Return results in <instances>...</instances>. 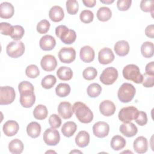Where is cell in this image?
I'll return each instance as SVG.
<instances>
[{"mask_svg":"<svg viewBox=\"0 0 154 154\" xmlns=\"http://www.w3.org/2000/svg\"><path fill=\"white\" fill-rule=\"evenodd\" d=\"M73 111L78 120L82 123H89L93 119V112L83 102H75L73 105Z\"/></svg>","mask_w":154,"mask_h":154,"instance_id":"obj_1","label":"cell"},{"mask_svg":"<svg viewBox=\"0 0 154 154\" xmlns=\"http://www.w3.org/2000/svg\"><path fill=\"white\" fill-rule=\"evenodd\" d=\"M55 34L60 38L63 43L72 44L76 38V34L73 29H69L65 25H59L55 28Z\"/></svg>","mask_w":154,"mask_h":154,"instance_id":"obj_2","label":"cell"},{"mask_svg":"<svg viewBox=\"0 0 154 154\" xmlns=\"http://www.w3.org/2000/svg\"><path fill=\"white\" fill-rule=\"evenodd\" d=\"M123 77L136 84H140L143 81V75L141 74L139 67L135 64H128L123 69Z\"/></svg>","mask_w":154,"mask_h":154,"instance_id":"obj_3","label":"cell"},{"mask_svg":"<svg viewBox=\"0 0 154 154\" xmlns=\"http://www.w3.org/2000/svg\"><path fill=\"white\" fill-rule=\"evenodd\" d=\"M135 91V88L133 85L129 83H123L118 90L117 96L120 102L127 103L133 99Z\"/></svg>","mask_w":154,"mask_h":154,"instance_id":"obj_4","label":"cell"},{"mask_svg":"<svg viewBox=\"0 0 154 154\" xmlns=\"http://www.w3.org/2000/svg\"><path fill=\"white\" fill-rule=\"evenodd\" d=\"M6 52L7 55L11 57L16 58L22 56L25 52V45L20 41H13L7 46Z\"/></svg>","mask_w":154,"mask_h":154,"instance_id":"obj_5","label":"cell"},{"mask_svg":"<svg viewBox=\"0 0 154 154\" xmlns=\"http://www.w3.org/2000/svg\"><path fill=\"white\" fill-rule=\"evenodd\" d=\"M139 111L137 108L133 106H126L122 108L119 112V119L123 123L131 122L135 120L138 114Z\"/></svg>","mask_w":154,"mask_h":154,"instance_id":"obj_6","label":"cell"},{"mask_svg":"<svg viewBox=\"0 0 154 154\" xmlns=\"http://www.w3.org/2000/svg\"><path fill=\"white\" fill-rule=\"evenodd\" d=\"M14 89L10 86L0 87V105H6L11 103L15 99Z\"/></svg>","mask_w":154,"mask_h":154,"instance_id":"obj_7","label":"cell"},{"mask_svg":"<svg viewBox=\"0 0 154 154\" xmlns=\"http://www.w3.org/2000/svg\"><path fill=\"white\" fill-rule=\"evenodd\" d=\"M118 78V71L113 67L105 69L100 76V81L105 85L112 84Z\"/></svg>","mask_w":154,"mask_h":154,"instance_id":"obj_8","label":"cell"},{"mask_svg":"<svg viewBox=\"0 0 154 154\" xmlns=\"http://www.w3.org/2000/svg\"><path fill=\"white\" fill-rule=\"evenodd\" d=\"M60 140V133L58 130L54 128H48L43 134V140L48 146H56L59 143Z\"/></svg>","mask_w":154,"mask_h":154,"instance_id":"obj_9","label":"cell"},{"mask_svg":"<svg viewBox=\"0 0 154 154\" xmlns=\"http://www.w3.org/2000/svg\"><path fill=\"white\" fill-rule=\"evenodd\" d=\"M58 58L62 63H72L76 58V51L72 47L62 48L58 52Z\"/></svg>","mask_w":154,"mask_h":154,"instance_id":"obj_10","label":"cell"},{"mask_svg":"<svg viewBox=\"0 0 154 154\" xmlns=\"http://www.w3.org/2000/svg\"><path fill=\"white\" fill-rule=\"evenodd\" d=\"M109 126L105 122H97L93 126V132L94 135L98 138H104L108 135Z\"/></svg>","mask_w":154,"mask_h":154,"instance_id":"obj_11","label":"cell"},{"mask_svg":"<svg viewBox=\"0 0 154 154\" xmlns=\"http://www.w3.org/2000/svg\"><path fill=\"white\" fill-rule=\"evenodd\" d=\"M40 65L44 70L51 72L55 69L57 66V61L54 56L52 55H46L42 57Z\"/></svg>","mask_w":154,"mask_h":154,"instance_id":"obj_12","label":"cell"},{"mask_svg":"<svg viewBox=\"0 0 154 154\" xmlns=\"http://www.w3.org/2000/svg\"><path fill=\"white\" fill-rule=\"evenodd\" d=\"M114 55L112 51L108 48H103L98 53V61L102 64H108L114 60Z\"/></svg>","mask_w":154,"mask_h":154,"instance_id":"obj_13","label":"cell"},{"mask_svg":"<svg viewBox=\"0 0 154 154\" xmlns=\"http://www.w3.org/2000/svg\"><path fill=\"white\" fill-rule=\"evenodd\" d=\"M35 101V96L33 91H28L20 93V103L24 108L31 107Z\"/></svg>","mask_w":154,"mask_h":154,"instance_id":"obj_14","label":"cell"},{"mask_svg":"<svg viewBox=\"0 0 154 154\" xmlns=\"http://www.w3.org/2000/svg\"><path fill=\"white\" fill-rule=\"evenodd\" d=\"M58 112L63 119H69L73 115V106L70 102H61L58 106Z\"/></svg>","mask_w":154,"mask_h":154,"instance_id":"obj_15","label":"cell"},{"mask_svg":"<svg viewBox=\"0 0 154 154\" xmlns=\"http://www.w3.org/2000/svg\"><path fill=\"white\" fill-rule=\"evenodd\" d=\"M116 109L114 103L109 100H105L99 105V111L100 113L106 117L113 115L115 112Z\"/></svg>","mask_w":154,"mask_h":154,"instance_id":"obj_16","label":"cell"},{"mask_svg":"<svg viewBox=\"0 0 154 154\" xmlns=\"http://www.w3.org/2000/svg\"><path fill=\"white\" fill-rule=\"evenodd\" d=\"M40 48L43 51H51L56 45V40L52 35H45L40 40Z\"/></svg>","mask_w":154,"mask_h":154,"instance_id":"obj_17","label":"cell"},{"mask_svg":"<svg viewBox=\"0 0 154 154\" xmlns=\"http://www.w3.org/2000/svg\"><path fill=\"white\" fill-rule=\"evenodd\" d=\"M19 129V126L14 120H8L6 122L2 128L3 132L8 137H11L16 135Z\"/></svg>","mask_w":154,"mask_h":154,"instance_id":"obj_18","label":"cell"},{"mask_svg":"<svg viewBox=\"0 0 154 154\" xmlns=\"http://www.w3.org/2000/svg\"><path fill=\"white\" fill-rule=\"evenodd\" d=\"M120 132L127 137H132L138 132L137 127L131 122L123 123L120 126Z\"/></svg>","mask_w":154,"mask_h":154,"instance_id":"obj_19","label":"cell"},{"mask_svg":"<svg viewBox=\"0 0 154 154\" xmlns=\"http://www.w3.org/2000/svg\"><path fill=\"white\" fill-rule=\"evenodd\" d=\"M134 150L138 153H144L148 149V142L146 138L143 136L137 137L134 141Z\"/></svg>","mask_w":154,"mask_h":154,"instance_id":"obj_20","label":"cell"},{"mask_svg":"<svg viewBox=\"0 0 154 154\" xmlns=\"http://www.w3.org/2000/svg\"><path fill=\"white\" fill-rule=\"evenodd\" d=\"M94 51L89 46H83L79 52V56L81 60L85 63H90L94 60Z\"/></svg>","mask_w":154,"mask_h":154,"instance_id":"obj_21","label":"cell"},{"mask_svg":"<svg viewBox=\"0 0 154 154\" xmlns=\"http://www.w3.org/2000/svg\"><path fill=\"white\" fill-rule=\"evenodd\" d=\"M14 13L13 5L8 2H4L0 4V17L3 19L11 18Z\"/></svg>","mask_w":154,"mask_h":154,"instance_id":"obj_22","label":"cell"},{"mask_svg":"<svg viewBox=\"0 0 154 154\" xmlns=\"http://www.w3.org/2000/svg\"><path fill=\"white\" fill-rule=\"evenodd\" d=\"M49 16L51 20L54 22H60L64 17L63 9L58 5L53 6L49 10Z\"/></svg>","mask_w":154,"mask_h":154,"instance_id":"obj_23","label":"cell"},{"mask_svg":"<svg viewBox=\"0 0 154 154\" xmlns=\"http://www.w3.org/2000/svg\"><path fill=\"white\" fill-rule=\"evenodd\" d=\"M114 51L117 55L120 57L126 55L129 51V45L126 40L118 41L114 45Z\"/></svg>","mask_w":154,"mask_h":154,"instance_id":"obj_24","label":"cell"},{"mask_svg":"<svg viewBox=\"0 0 154 154\" xmlns=\"http://www.w3.org/2000/svg\"><path fill=\"white\" fill-rule=\"evenodd\" d=\"M89 142L90 135L87 131H79L75 137V143L80 147H86L89 144Z\"/></svg>","mask_w":154,"mask_h":154,"instance_id":"obj_25","label":"cell"},{"mask_svg":"<svg viewBox=\"0 0 154 154\" xmlns=\"http://www.w3.org/2000/svg\"><path fill=\"white\" fill-rule=\"evenodd\" d=\"M26 132L31 138H37L41 133L40 125L36 122H31L26 127Z\"/></svg>","mask_w":154,"mask_h":154,"instance_id":"obj_26","label":"cell"},{"mask_svg":"<svg viewBox=\"0 0 154 154\" xmlns=\"http://www.w3.org/2000/svg\"><path fill=\"white\" fill-rule=\"evenodd\" d=\"M76 129V124L73 122L69 121L63 124L61 128V132L65 137H70L75 134Z\"/></svg>","mask_w":154,"mask_h":154,"instance_id":"obj_27","label":"cell"},{"mask_svg":"<svg viewBox=\"0 0 154 154\" xmlns=\"http://www.w3.org/2000/svg\"><path fill=\"white\" fill-rule=\"evenodd\" d=\"M24 146L21 140L16 138L11 140L8 144V150L13 154H19L23 152Z\"/></svg>","mask_w":154,"mask_h":154,"instance_id":"obj_28","label":"cell"},{"mask_svg":"<svg viewBox=\"0 0 154 154\" xmlns=\"http://www.w3.org/2000/svg\"><path fill=\"white\" fill-rule=\"evenodd\" d=\"M57 75L62 81H69L72 78L73 72L70 67L62 66L57 70Z\"/></svg>","mask_w":154,"mask_h":154,"instance_id":"obj_29","label":"cell"},{"mask_svg":"<svg viewBox=\"0 0 154 154\" xmlns=\"http://www.w3.org/2000/svg\"><path fill=\"white\" fill-rule=\"evenodd\" d=\"M126 146L125 139L120 135H115L111 138V147L114 150H120Z\"/></svg>","mask_w":154,"mask_h":154,"instance_id":"obj_30","label":"cell"},{"mask_svg":"<svg viewBox=\"0 0 154 154\" xmlns=\"http://www.w3.org/2000/svg\"><path fill=\"white\" fill-rule=\"evenodd\" d=\"M48 109L44 105H37L33 111V116L37 120L45 119L48 116Z\"/></svg>","mask_w":154,"mask_h":154,"instance_id":"obj_31","label":"cell"},{"mask_svg":"<svg viewBox=\"0 0 154 154\" xmlns=\"http://www.w3.org/2000/svg\"><path fill=\"white\" fill-rule=\"evenodd\" d=\"M112 16L111 10L106 7H102L97 11V19L102 22L109 20Z\"/></svg>","mask_w":154,"mask_h":154,"instance_id":"obj_32","label":"cell"},{"mask_svg":"<svg viewBox=\"0 0 154 154\" xmlns=\"http://www.w3.org/2000/svg\"><path fill=\"white\" fill-rule=\"evenodd\" d=\"M141 52L145 58H151L153 55V44L151 42H145L141 46Z\"/></svg>","mask_w":154,"mask_h":154,"instance_id":"obj_33","label":"cell"},{"mask_svg":"<svg viewBox=\"0 0 154 154\" xmlns=\"http://www.w3.org/2000/svg\"><path fill=\"white\" fill-rule=\"evenodd\" d=\"M70 92V87L66 83H60L55 88L56 94L61 97L67 96Z\"/></svg>","mask_w":154,"mask_h":154,"instance_id":"obj_34","label":"cell"},{"mask_svg":"<svg viewBox=\"0 0 154 154\" xmlns=\"http://www.w3.org/2000/svg\"><path fill=\"white\" fill-rule=\"evenodd\" d=\"M102 91L101 86L97 83H93L88 85L87 89V93L90 97H97L100 95Z\"/></svg>","mask_w":154,"mask_h":154,"instance_id":"obj_35","label":"cell"},{"mask_svg":"<svg viewBox=\"0 0 154 154\" xmlns=\"http://www.w3.org/2000/svg\"><path fill=\"white\" fill-rule=\"evenodd\" d=\"M57 79L55 76L52 75H46L45 76L41 82V84L44 88L50 89L56 83Z\"/></svg>","mask_w":154,"mask_h":154,"instance_id":"obj_36","label":"cell"},{"mask_svg":"<svg viewBox=\"0 0 154 154\" xmlns=\"http://www.w3.org/2000/svg\"><path fill=\"white\" fill-rule=\"evenodd\" d=\"M24 29L22 26L14 25L13 26V31L11 32V34L10 35V37L13 40L17 41L22 38L24 35Z\"/></svg>","mask_w":154,"mask_h":154,"instance_id":"obj_37","label":"cell"},{"mask_svg":"<svg viewBox=\"0 0 154 154\" xmlns=\"http://www.w3.org/2000/svg\"><path fill=\"white\" fill-rule=\"evenodd\" d=\"M67 11L70 14H76L79 10V4L76 0H69L66 1Z\"/></svg>","mask_w":154,"mask_h":154,"instance_id":"obj_38","label":"cell"},{"mask_svg":"<svg viewBox=\"0 0 154 154\" xmlns=\"http://www.w3.org/2000/svg\"><path fill=\"white\" fill-rule=\"evenodd\" d=\"M97 74V70L93 67H87L83 70L82 72V76L87 81H91L95 79Z\"/></svg>","mask_w":154,"mask_h":154,"instance_id":"obj_39","label":"cell"},{"mask_svg":"<svg viewBox=\"0 0 154 154\" xmlns=\"http://www.w3.org/2000/svg\"><path fill=\"white\" fill-rule=\"evenodd\" d=\"M79 18L83 23H89L93 21L94 14L90 10H84L81 12Z\"/></svg>","mask_w":154,"mask_h":154,"instance_id":"obj_40","label":"cell"},{"mask_svg":"<svg viewBox=\"0 0 154 154\" xmlns=\"http://www.w3.org/2000/svg\"><path fill=\"white\" fill-rule=\"evenodd\" d=\"M25 73L26 75L30 78H35L39 75L40 71L36 65L31 64L26 68Z\"/></svg>","mask_w":154,"mask_h":154,"instance_id":"obj_41","label":"cell"},{"mask_svg":"<svg viewBox=\"0 0 154 154\" xmlns=\"http://www.w3.org/2000/svg\"><path fill=\"white\" fill-rule=\"evenodd\" d=\"M154 1L153 0H143L140 3L141 10L144 12H151L153 14Z\"/></svg>","mask_w":154,"mask_h":154,"instance_id":"obj_42","label":"cell"},{"mask_svg":"<svg viewBox=\"0 0 154 154\" xmlns=\"http://www.w3.org/2000/svg\"><path fill=\"white\" fill-rule=\"evenodd\" d=\"M50 28V23L48 20L43 19L40 20L37 25V31L40 34L46 33Z\"/></svg>","mask_w":154,"mask_h":154,"instance_id":"obj_43","label":"cell"},{"mask_svg":"<svg viewBox=\"0 0 154 154\" xmlns=\"http://www.w3.org/2000/svg\"><path fill=\"white\" fill-rule=\"evenodd\" d=\"M48 120L49 125L51 126V128L54 129L59 128L61 125V119L58 115L55 114H53L50 116Z\"/></svg>","mask_w":154,"mask_h":154,"instance_id":"obj_44","label":"cell"},{"mask_svg":"<svg viewBox=\"0 0 154 154\" xmlns=\"http://www.w3.org/2000/svg\"><path fill=\"white\" fill-rule=\"evenodd\" d=\"M18 89L20 93L25 92V91H34V86L31 83L27 81H22L19 83L18 85Z\"/></svg>","mask_w":154,"mask_h":154,"instance_id":"obj_45","label":"cell"},{"mask_svg":"<svg viewBox=\"0 0 154 154\" xmlns=\"http://www.w3.org/2000/svg\"><path fill=\"white\" fill-rule=\"evenodd\" d=\"M13 26L7 22H1L0 23L1 33L5 35H10L13 31Z\"/></svg>","mask_w":154,"mask_h":154,"instance_id":"obj_46","label":"cell"},{"mask_svg":"<svg viewBox=\"0 0 154 154\" xmlns=\"http://www.w3.org/2000/svg\"><path fill=\"white\" fill-rule=\"evenodd\" d=\"M142 84L144 87L149 88L152 87L154 85V75H148L147 73H144L143 75V81Z\"/></svg>","mask_w":154,"mask_h":154,"instance_id":"obj_47","label":"cell"},{"mask_svg":"<svg viewBox=\"0 0 154 154\" xmlns=\"http://www.w3.org/2000/svg\"><path fill=\"white\" fill-rule=\"evenodd\" d=\"M135 121L140 126H144L146 125L147 122V117L146 113L144 111H140Z\"/></svg>","mask_w":154,"mask_h":154,"instance_id":"obj_48","label":"cell"},{"mask_svg":"<svg viewBox=\"0 0 154 154\" xmlns=\"http://www.w3.org/2000/svg\"><path fill=\"white\" fill-rule=\"evenodd\" d=\"M131 3V0H119L117 2V7L120 11H126L130 8Z\"/></svg>","mask_w":154,"mask_h":154,"instance_id":"obj_49","label":"cell"},{"mask_svg":"<svg viewBox=\"0 0 154 154\" xmlns=\"http://www.w3.org/2000/svg\"><path fill=\"white\" fill-rule=\"evenodd\" d=\"M145 34L148 37L153 38L154 37V25L153 24L148 25L145 29Z\"/></svg>","mask_w":154,"mask_h":154,"instance_id":"obj_50","label":"cell"},{"mask_svg":"<svg viewBox=\"0 0 154 154\" xmlns=\"http://www.w3.org/2000/svg\"><path fill=\"white\" fill-rule=\"evenodd\" d=\"M146 73L148 75H154V62L151 61L150 63L147 64L145 68Z\"/></svg>","mask_w":154,"mask_h":154,"instance_id":"obj_51","label":"cell"},{"mask_svg":"<svg viewBox=\"0 0 154 154\" xmlns=\"http://www.w3.org/2000/svg\"><path fill=\"white\" fill-rule=\"evenodd\" d=\"M83 4L87 7H93L96 4V0H83Z\"/></svg>","mask_w":154,"mask_h":154,"instance_id":"obj_52","label":"cell"},{"mask_svg":"<svg viewBox=\"0 0 154 154\" xmlns=\"http://www.w3.org/2000/svg\"><path fill=\"white\" fill-rule=\"evenodd\" d=\"M114 0H108V1H103V0H100V2L102 3H103V4H111L112 2H114Z\"/></svg>","mask_w":154,"mask_h":154,"instance_id":"obj_53","label":"cell"},{"mask_svg":"<svg viewBox=\"0 0 154 154\" xmlns=\"http://www.w3.org/2000/svg\"><path fill=\"white\" fill-rule=\"evenodd\" d=\"M76 152H77V153H82L81 151H78V150H77V151H76V150H73V151L70 152V153H76Z\"/></svg>","mask_w":154,"mask_h":154,"instance_id":"obj_54","label":"cell"},{"mask_svg":"<svg viewBox=\"0 0 154 154\" xmlns=\"http://www.w3.org/2000/svg\"><path fill=\"white\" fill-rule=\"evenodd\" d=\"M49 152H55V153H56V152H54V151H48V152H46V153H49Z\"/></svg>","mask_w":154,"mask_h":154,"instance_id":"obj_55","label":"cell"}]
</instances>
